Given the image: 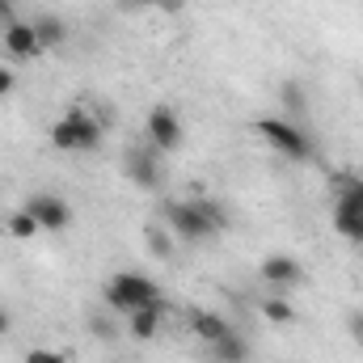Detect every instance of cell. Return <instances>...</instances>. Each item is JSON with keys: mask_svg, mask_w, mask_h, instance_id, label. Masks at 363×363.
Instances as JSON below:
<instances>
[{"mask_svg": "<svg viewBox=\"0 0 363 363\" xmlns=\"http://www.w3.org/2000/svg\"><path fill=\"white\" fill-rule=\"evenodd\" d=\"M127 178L135 182L140 190H157V186H161V161H157V148H148V144L127 148Z\"/></svg>", "mask_w": 363, "mask_h": 363, "instance_id": "6", "label": "cell"}, {"mask_svg": "<svg viewBox=\"0 0 363 363\" xmlns=\"http://www.w3.org/2000/svg\"><path fill=\"white\" fill-rule=\"evenodd\" d=\"M127 317H131V338L152 342L157 330H161V317H165V300H152V304H144V308H135V313H127Z\"/></svg>", "mask_w": 363, "mask_h": 363, "instance_id": "10", "label": "cell"}, {"mask_svg": "<svg viewBox=\"0 0 363 363\" xmlns=\"http://www.w3.org/2000/svg\"><path fill=\"white\" fill-rule=\"evenodd\" d=\"M93 334H97V338H114V325H110V321H106V317H101V313H93Z\"/></svg>", "mask_w": 363, "mask_h": 363, "instance_id": "23", "label": "cell"}, {"mask_svg": "<svg viewBox=\"0 0 363 363\" xmlns=\"http://www.w3.org/2000/svg\"><path fill=\"white\" fill-rule=\"evenodd\" d=\"M9 330H13V317H9V308H4V304H0V338H4V334H9Z\"/></svg>", "mask_w": 363, "mask_h": 363, "instance_id": "25", "label": "cell"}, {"mask_svg": "<svg viewBox=\"0 0 363 363\" xmlns=\"http://www.w3.org/2000/svg\"><path fill=\"white\" fill-rule=\"evenodd\" d=\"M4 51H9L13 60H34V55H43V43H38V34H34V21H9V26H4Z\"/></svg>", "mask_w": 363, "mask_h": 363, "instance_id": "8", "label": "cell"}, {"mask_svg": "<svg viewBox=\"0 0 363 363\" xmlns=\"http://www.w3.org/2000/svg\"><path fill=\"white\" fill-rule=\"evenodd\" d=\"M279 101H283V114H304L308 110V93L300 81H283L279 85Z\"/></svg>", "mask_w": 363, "mask_h": 363, "instance_id": "15", "label": "cell"}, {"mask_svg": "<svg viewBox=\"0 0 363 363\" xmlns=\"http://www.w3.org/2000/svg\"><path fill=\"white\" fill-rule=\"evenodd\" d=\"M68 118L77 123V152H97V148H101V140H106V127H101L93 114H85L81 106H72V110H68Z\"/></svg>", "mask_w": 363, "mask_h": 363, "instance_id": "9", "label": "cell"}, {"mask_svg": "<svg viewBox=\"0 0 363 363\" xmlns=\"http://www.w3.org/2000/svg\"><path fill=\"white\" fill-rule=\"evenodd\" d=\"M144 241H148V250H152L157 258H169V254H174V233H165L161 224H148V228H144Z\"/></svg>", "mask_w": 363, "mask_h": 363, "instance_id": "18", "label": "cell"}, {"mask_svg": "<svg viewBox=\"0 0 363 363\" xmlns=\"http://www.w3.org/2000/svg\"><path fill=\"white\" fill-rule=\"evenodd\" d=\"M34 34H38L43 51H55V47L68 43V26H64V17H55V13H43V17L34 21Z\"/></svg>", "mask_w": 363, "mask_h": 363, "instance_id": "13", "label": "cell"}, {"mask_svg": "<svg viewBox=\"0 0 363 363\" xmlns=\"http://www.w3.org/2000/svg\"><path fill=\"white\" fill-rule=\"evenodd\" d=\"M347 334L355 338L363 347V308H355V313H347Z\"/></svg>", "mask_w": 363, "mask_h": 363, "instance_id": "21", "label": "cell"}, {"mask_svg": "<svg viewBox=\"0 0 363 363\" xmlns=\"http://www.w3.org/2000/svg\"><path fill=\"white\" fill-rule=\"evenodd\" d=\"M262 313H267V321H274V325H287V321H296V308H291L283 296H271V300L262 304Z\"/></svg>", "mask_w": 363, "mask_h": 363, "instance_id": "20", "label": "cell"}, {"mask_svg": "<svg viewBox=\"0 0 363 363\" xmlns=\"http://www.w3.org/2000/svg\"><path fill=\"white\" fill-rule=\"evenodd\" d=\"M51 148H60V152H77V123H72L68 114L51 127Z\"/></svg>", "mask_w": 363, "mask_h": 363, "instance_id": "16", "label": "cell"}, {"mask_svg": "<svg viewBox=\"0 0 363 363\" xmlns=\"http://www.w3.org/2000/svg\"><path fill=\"white\" fill-rule=\"evenodd\" d=\"M4 228H9V237H17V241H30L34 233H43V228L34 224V216H30L26 207H21V211H13V216L4 220Z\"/></svg>", "mask_w": 363, "mask_h": 363, "instance_id": "17", "label": "cell"}, {"mask_svg": "<svg viewBox=\"0 0 363 363\" xmlns=\"http://www.w3.org/2000/svg\"><path fill=\"white\" fill-rule=\"evenodd\" d=\"M338 203L363 207V178H359V174H347V178H338Z\"/></svg>", "mask_w": 363, "mask_h": 363, "instance_id": "19", "label": "cell"}, {"mask_svg": "<svg viewBox=\"0 0 363 363\" xmlns=\"http://www.w3.org/2000/svg\"><path fill=\"white\" fill-rule=\"evenodd\" d=\"M165 224L178 241H207L211 233H220L228 224L224 207L211 199H190V203H165Z\"/></svg>", "mask_w": 363, "mask_h": 363, "instance_id": "1", "label": "cell"}, {"mask_svg": "<svg viewBox=\"0 0 363 363\" xmlns=\"http://www.w3.org/2000/svg\"><path fill=\"white\" fill-rule=\"evenodd\" d=\"M157 9H165V13H182V0H157Z\"/></svg>", "mask_w": 363, "mask_h": 363, "instance_id": "26", "label": "cell"}, {"mask_svg": "<svg viewBox=\"0 0 363 363\" xmlns=\"http://www.w3.org/2000/svg\"><path fill=\"white\" fill-rule=\"evenodd\" d=\"M101 300H106V308H114V313H135V308L161 300V291H157V283L144 279V274L118 271L101 283Z\"/></svg>", "mask_w": 363, "mask_h": 363, "instance_id": "2", "label": "cell"}, {"mask_svg": "<svg viewBox=\"0 0 363 363\" xmlns=\"http://www.w3.org/2000/svg\"><path fill=\"white\" fill-rule=\"evenodd\" d=\"M13 85H17V81H13V72H9V68H0V97H4V93H13Z\"/></svg>", "mask_w": 363, "mask_h": 363, "instance_id": "24", "label": "cell"}, {"mask_svg": "<svg viewBox=\"0 0 363 363\" xmlns=\"http://www.w3.org/2000/svg\"><path fill=\"white\" fill-rule=\"evenodd\" d=\"M131 4H144V9H157V0H131Z\"/></svg>", "mask_w": 363, "mask_h": 363, "instance_id": "28", "label": "cell"}, {"mask_svg": "<svg viewBox=\"0 0 363 363\" xmlns=\"http://www.w3.org/2000/svg\"><path fill=\"white\" fill-rule=\"evenodd\" d=\"M334 228H338V237H347V241L363 245V207L338 203V207H334Z\"/></svg>", "mask_w": 363, "mask_h": 363, "instance_id": "12", "label": "cell"}, {"mask_svg": "<svg viewBox=\"0 0 363 363\" xmlns=\"http://www.w3.org/2000/svg\"><path fill=\"white\" fill-rule=\"evenodd\" d=\"M0 21H13V4L9 0H0Z\"/></svg>", "mask_w": 363, "mask_h": 363, "instance_id": "27", "label": "cell"}, {"mask_svg": "<svg viewBox=\"0 0 363 363\" xmlns=\"http://www.w3.org/2000/svg\"><path fill=\"white\" fill-rule=\"evenodd\" d=\"M258 135L271 144L274 152H283V157H291V161H308L313 157V140L283 114H267V118H258Z\"/></svg>", "mask_w": 363, "mask_h": 363, "instance_id": "3", "label": "cell"}, {"mask_svg": "<svg viewBox=\"0 0 363 363\" xmlns=\"http://www.w3.org/2000/svg\"><path fill=\"white\" fill-rule=\"evenodd\" d=\"M26 363H64V351H47V347H38V351H30Z\"/></svg>", "mask_w": 363, "mask_h": 363, "instance_id": "22", "label": "cell"}, {"mask_svg": "<svg viewBox=\"0 0 363 363\" xmlns=\"http://www.w3.org/2000/svg\"><path fill=\"white\" fill-rule=\"evenodd\" d=\"M26 211L34 216V224L38 228H47V233H60V228H68L72 224V207L60 199V194H34L30 203H26Z\"/></svg>", "mask_w": 363, "mask_h": 363, "instance_id": "5", "label": "cell"}, {"mask_svg": "<svg viewBox=\"0 0 363 363\" xmlns=\"http://www.w3.org/2000/svg\"><path fill=\"white\" fill-rule=\"evenodd\" d=\"M211 355H216V363H245L250 359V347H245V338L237 330H228L220 342H211Z\"/></svg>", "mask_w": 363, "mask_h": 363, "instance_id": "14", "label": "cell"}, {"mask_svg": "<svg viewBox=\"0 0 363 363\" xmlns=\"http://www.w3.org/2000/svg\"><path fill=\"white\" fill-rule=\"evenodd\" d=\"M144 131H148V144H152L157 152H174L182 144V118L169 106H152L148 118H144Z\"/></svg>", "mask_w": 363, "mask_h": 363, "instance_id": "4", "label": "cell"}, {"mask_svg": "<svg viewBox=\"0 0 363 363\" xmlns=\"http://www.w3.org/2000/svg\"><path fill=\"white\" fill-rule=\"evenodd\" d=\"M258 274H262V283L274 287V291H287V287H300V283H304V267H300L291 254H271Z\"/></svg>", "mask_w": 363, "mask_h": 363, "instance_id": "7", "label": "cell"}, {"mask_svg": "<svg viewBox=\"0 0 363 363\" xmlns=\"http://www.w3.org/2000/svg\"><path fill=\"white\" fill-rule=\"evenodd\" d=\"M190 325H194V334H199L207 347H211V342H220V338L233 330L220 313H207V308H190Z\"/></svg>", "mask_w": 363, "mask_h": 363, "instance_id": "11", "label": "cell"}]
</instances>
